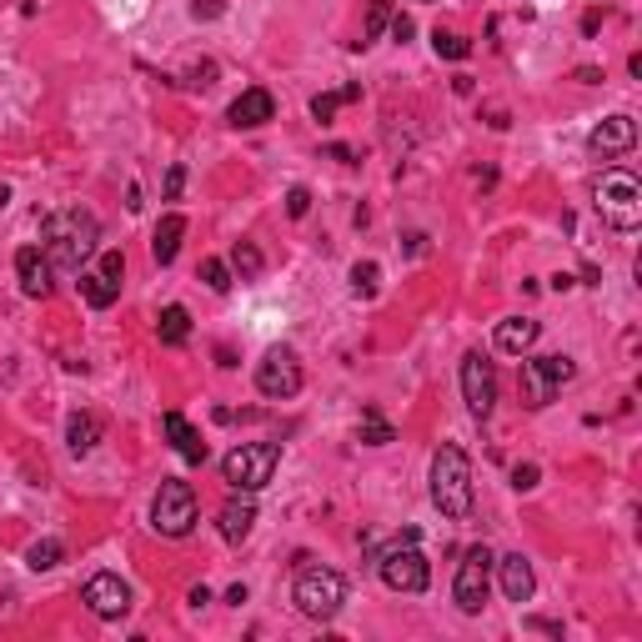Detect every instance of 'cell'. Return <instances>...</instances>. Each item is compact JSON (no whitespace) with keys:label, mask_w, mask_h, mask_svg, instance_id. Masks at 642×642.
<instances>
[{"label":"cell","mask_w":642,"mask_h":642,"mask_svg":"<svg viewBox=\"0 0 642 642\" xmlns=\"http://www.w3.org/2000/svg\"><path fill=\"white\" fill-rule=\"evenodd\" d=\"M462 397H467V412L477 422L492 417V407H497V367L482 352H467L462 357Z\"/></svg>","instance_id":"8fae6325"},{"label":"cell","mask_w":642,"mask_h":642,"mask_svg":"<svg viewBox=\"0 0 642 642\" xmlns=\"http://www.w3.org/2000/svg\"><path fill=\"white\" fill-rule=\"evenodd\" d=\"M66 442H71V452H76V457L96 452V442H101V422H96L91 412H71V422H66Z\"/></svg>","instance_id":"603a6c76"},{"label":"cell","mask_w":642,"mask_h":642,"mask_svg":"<svg viewBox=\"0 0 642 642\" xmlns=\"http://www.w3.org/2000/svg\"><path fill=\"white\" fill-rule=\"evenodd\" d=\"M256 392L271 397V402H286L301 392V362L291 347H271L261 362H256Z\"/></svg>","instance_id":"30bf717a"},{"label":"cell","mask_w":642,"mask_h":642,"mask_svg":"<svg viewBox=\"0 0 642 642\" xmlns=\"http://www.w3.org/2000/svg\"><path fill=\"white\" fill-rule=\"evenodd\" d=\"M432 502L452 522L472 517V462H467V452L457 442H442L432 452Z\"/></svg>","instance_id":"7a4b0ae2"},{"label":"cell","mask_w":642,"mask_h":642,"mask_svg":"<svg viewBox=\"0 0 642 642\" xmlns=\"http://www.w3.org/2000/svg\"><path fill=\"white\" fill-rule=\"evenodd\" d=\"M592 206L612 231H637L642 226V186L632 171H602L592 186Z\"/></svg>","instance_id":"3957f363"},{"label":"cell","mask_w":642,"mask_h":642,"mask_svg":"<svg viewBox=\"0 0 642 642\" xmlns=\"http://www.w3.org/2000/svg\"><path fill=\"white\" fill-rule=\"evenodd\" d=\"M271 116H276V101H271V91H261V86L241 91V96L231 101V111H226V121H231L236 131H256V126H266Z\"/></svg>","instance_id":"2e32d148"},{"label":"cell","mask_w":642,"mask_h":642,"mask_svg":"<svg viewBox=\"0 0 642 642\" xmlns=\"http://www.w3.org/2000/svg\"><path fill=\"white\" fill-rule=\"evenodd\" d=\"M201 281H206L211 291H231V266L216 261V256H206V261H201Z\"/></svg>","instance_id":"4dcf8cb0"},{"label":"cell","mask_w":642,"mask_h":642,"mask_svg":"<svg viewBox=\"0 0 642 642\" xmlns=\"http://www.w3.org/2000/svg\"><path fill=\"white\" fill-rule=\"evenodd\" d=\"M211 602V587H191V607H206Z\"/></svg>","instance_id":"74e56055"},{"label":"cell","mask_w":642,"mask_h":642,"mask_svg":"<svg viewBox=\"0 0 642 642\" xmlns=\"http://www.w3.org/2000/svg\"><path fill=\"white\" fill-rule=\"evenodd\" d=\"M537 477H542V467H537V462L512 467V487H517V492H532V487H537Z\"/></svg>","instance_id":"d6a6232c"},{"label":"cell","mask_w":642,"mask_h":642,"mask_svg":"<svg viewBox=\"0 0 642 642\" xmlns=\"http://www.w3.org/2000/svg\"><path fill=\"white\" fill-rule=\"evenodd\" d=\"M51 256L41 251V246H21L16 251V276H21V291L26 296H36V301H46L51 296Z\"/></svg>","instance_id":"9a60e30c"},{"label":"cell","mask_w":642,"mask_h":642,"mask_svg":"<svg viewBox=\"0 0 642 642\" xmlns=\"http://www.w3.org/2000/svg\"><path fill=\"white\" fill-rule=\"evenodd\" d=\"M161 427H166L171 447L181 452V462H191V467H201V462H206V442H201V432H196L181 412H166V417H161Z\"/></svg>","instance_id":"d6986e66"},{"label":"cell","mask_w":642,"mask_h":642,"mask_svg":"<svg viewBox=\"0 0 642 642\" xmlns=\"http://www.w3.org/2000/svg\"><path fill=\"white\" fill-rule=\"evenodd\" d=\"M126 206H131V211H141V186H136V181L126 186Z\"/></svg>","instance_id":"8d00e7d4"},{"label":"cell","mask_w":642,"mask_h":642,"mask_svg":"<svg viewBox=\"0 0 642 642\" xmlns=\"http://www.w3.org/2000/svg\"><path fill=\"white\" fill-rule=\"evenodd\" d=\"M66 557V547L56 542V537H46V542H36L31 552H26V562H31V572H51L56 562Z\"/></svg>","instance_id":"f1b7e54d"},{"label":"cell","mask_w":642,"mask_h":642,"mask_svg":"<svg viewBox=\"0 0 642 642\" xmlns=\"http://www.w3.org/2000/svg\"><path fill=\"white\" fill-rule=\"evenodd\" d=\"M432 51L447 56V61H467V56H472V41L457 36V31H437V36H432Z\"/></svg>","instance_id":"4316f807"},{"label":"cell","mask_w":642,"mask_h":642,"mask_svg":"<svg viewBox=\"0 0 642 642\" xmlns=\"http://www.w3.org/2000/svg\"><path fill=\"white\" fill-rule=\"evenodd\" d=\"M231 266H236V276H241V281H251V276H261V271H266V256H261V246H256V241H236V246H231Z\"/></svg>","instance_id":"d4e9b609"},{"label":"cell","mask_w":642,"mask_h":642,"mask_svg":"<svg viewBox=\"0 0 642 642\" xmlns=\"http://www.w3.org/2000/svg\"><path fill=\"white\" fill-rule=\"evenodd\" d=\"M291 597H296V612H301V617L332 622V617L342 612V602H347V577L332 572V567H301Z\"/></svg>","instance_id":"277c9868"},{"label":"cell","mask_w":642,"mask_h":642,"mask_svg":"<svg viewBox=\"0 0 642 642\" xmlns=\"http://www.w3.org/2000/svg\"><path fill=\"white\" fill-rule=\"evenodd\" d=\"M387 21H392V0H372V11H367V26H362V41H352L357 51H367L382 31H387Z\"/></svg>","instance_id":"484cf974"},{"label":"cell","mask_w":642,"mask_h":642,"mask_svg":"<svg viewBox=\"0 0 642 642\" xmlns=\"http://www.w3.org/2000/svg\"><path fill=\"white\" fill-rule=\"evenodd\" d=\"M492 567H497V577H502V597H507V602H532L537 577H532V562H527L522 552H507V557H497Z\"/></svg>","instance_id":"e0dca14e"},{"label":"cell","mask_w":642,"mask_h":642,"mask_svg":"<svg viewBox=\"0 0 642 642\" xmlns=\"http://www.w3.org/2000/svg\"><path fill=\"white\" fill-rule=\"evenodd\" d=\"M572 372H577V367H572V357H562V352H557V357H527V362H522V402H527L532 412L547 407V402L572 382Z\"/></svg>","instance_id":"ba28073f"},{"label":"cell","mask_w":642,"mask_h":642,"mask_svg":"<svg viewBox=\"0 0 642 642\" xmlns=\"http://www.w3.org/2000/svg\"><path fill=\"white\" fill-rule=\"evenodd\" d=\"M387 26H392V41H397V46H407V41H412V31H417V26H412V16H392Z\"/></svg>","instance_id":"e575fe53"},{"label":"cell","mask_w":642,"mask_h":642,"mask_svg":"<svg viewBox=\"0 0 642 642\" xmlns=\"http://www.w3.org/2000/svg\"><path fill=\"white\" fill-rule=\"evenodd\" d=\"M357 432H362V442H367V447H387V442L397 437V432L382 422V412H372V407L362 412V427H357Z\"/></svg>","instance_id":"83f0119b"},{"label":"cell","mask_w":642,"mask_h":642,"mask_svg":"<svg viewBox=\"0 0 642 642\" xmlns=\"http://www.w3.org/2000/svg\"><path fill=\"white\" fill-rule=\"evenodd\" d=\"M276 462H281V442H241L236 452H226L221 482L231 492H261L276 477Z\"/></svg>","instance_id":"5b68a950"},{"label":"cell","mask_w":642,"mask_h":642,"mask_svg":"<svg viewBox=\"0 0 642 642\" xmlns=\"http://www.w3.org/2000/svg\"><path fill=\"white\" fill-rule=\"evenodd\" d=\"M492 552L487 547H467L462 552V567H457V582H452V597L467 617H477L487 607V592H492Z\"/></svg>","instance_id":"9c48e42d"},{"label":"cell","mask_w":642,"mask_h":642,"mask_svg":"<svg viewBox=\"0 0 642 642\" xmlns=\"http://www.w3.org/2000/svg\"><path fill=\"white\" fill-rule=\"evenodd\" d=\"M6 206H11V186H6V181H0V211H6Z\"/></svg>","instance_id":"f35d334b"},{"label":"cell","mask_w":642,"mask_h":642,"mask_svg":"<svg viewBox=\"0 0 642 642\" xmlns=\"http://www.w3.org/2000/svg\"><path fill=\"white\" fill-rule=\"evenodd\" d=\"M377 286H382V266L377 261H357L352 266V291L357 296H377Z\"/></svg>","instance_id":"f546056e"},{"label":"cell","mask_w":642,"mask_h":642,"mask_svg":"<svg viewBox=\"0 0 642 642\" xmlns=\"http://www.w3.org/2000/svg\"><path fill=\"white\" fill-rule=\"evenodd\" d=\"M151 527L161 537H191V527H196V487L181 482V477H166L156 502H151Z\"/></svg>","instance_id":"52a82bcc"},{"label":"cell","mask_w":642,"mask_h":642,"mask_svg":"<svg viewBox=\"0 0 642 642\" xmlns=\"http://www.w3.org/2000/svg\"><path fill=\"white\" fill-rule=\"evenodd\" d=\"M251 527H256V502H251V492H236V497L221 507V537H226L231 547H241V542L251 537Z\"/></svg>","instance_id":"ac0fdd59"},{"label":"cell","mask_w":642,"mask_h":642,"mask_svg":"<svg viewBox=\"0 0 642 642\" xmlns=\"http://www.w3.org/2000/svg\"><path fill=\"white\" fill-rule=\"evenodd\" d=\"M81 602H86L101 622H116V617L131 612V587H126L116 572H96V577L81 587Z\"/></svg>","instance_id":"7c38bea8"},{"label":"cell","mask_w":642,"mask_h":642,"mask_svg":"<svg viewBox=\"0 0 642 642\" xmlns=\"http://www.w3.org/2000/svg\"><path fill=\"white\" fill-rule=\"evenodd\" d=\"M181 186H186V166H171V171H166V201H176Z\"/></svg>","instance_id":"d590c367"},{"label":"cell","mask_w":642,"mask_h":642,"mask_svg":"<svg viewBox=\"0 0 642 642\" xmlns=\"http://www.w3.org/2000/svg\"><path fill=\"white\" fill-rule=\"evenodd\" d=\"M121 276H126V256H121V251H101V266L81 276V296L106 311V306L121 296Z\"/></svg>","instance_id":"4fadbf2b"},{"label":"cell","mask_w":642,"mask_h":642,"mask_svg":"<svg viewBox=\"0 0 642 642\" xmlns=\"http://www.w3.org/2000/svg\"><path fill=\"white\" fill-rule=\"evenodd\" d=\"M632 141H637V121H632V116H607V121L587 136V151L602 156V161H612V156L632 151Z\"/></svg>","instance_id":"5bb4252c"},{"label":"cell","mask_w":642,"mask_h":642,"mask_svg":"<svg viewBox=\"0 0 642 642\" xmlns=\"http://www.w3.org/2000/svg\"><path fill=\"white\" fill-rule=\"evenodd\" d=\"M537 337H542V327H537L532 316H507V321H497V352L522 357V352H532Z\"/></svg>","instance_id":"ffe728a7"},{"label":"cell","mask_w":642,"mask_h":642,"mask_svg":"<svg viewBox=\"0 0 642 642\" xmlns=\"http://www.w3.org/2000/svg\"><path fill=\"white\" fill-rule=\"evenodd\" d=\"M352 101H362V86H342V91H327V96H316L311 101V116L316 121H332L342 106H352Z\"/></svg>","instance_id":"cb8c5ba5"},{"label":"cell","mask_w":642,"mask_h":642,"mask_svg":"<svg viewBox=\"0 0 642 642\" xmlns=\"http://www.w3.org/2000/svg\"><path fill=\"white\" fill-rule=\"evenodd\" d=\"M306 211H311V191H306V186H291V191H286V216L301 221Z\"/></svg>","instance_id":"1f68e13d"},{"label":"cell","mask_w":642,"mask_h":642,"mask_svg":"<svg viewBox=\"0 0 642 642\" xmlns=\"http://www.w3.org/2000/svg\"><path fill=\"white\" fill-rule=\"evenodd\" d=\"M156 337H161V347H186V337H191V311H186V306H166V311L156 316Z\"/></svg>","instance_id":"7402d4cb"},{"label":"cell","mask_w":642,"mask_h":642,"mask_svg":"<svg viewBox=\"0 0 642 642\" xmlns=\"http://www.w3.org/2000/svg\"><path fill=\"white\" fill-rule=\"evenodd\" d=\"M377 572H382V582H387L392 592H427L432 567H427V557H422V547H417V532H402V542H392V547L377 557Z\"/></svg>","instance_id":"8992f818"},{"label":"cell","mask_w":642,"mask_h":642,"mask_svg":"<svg viewBox=\"0 0 642 642\" xmlns=\"http://www.w3.org/2000/svg\"><path fill=\"white\" fill-rule=\"evenodd\" d=\"M181 236H186V216H161V226H156V236H151V256H156V266H171L176 261V251H181Z\"/></svg>","instance_id":"44dd1931"},{"label":"cell","mask_w":642,"mask_h":642,"mask_svg":"<svg viewBox=\"0 0 642 642\" xmlns=\"http://www.w3.org/2000/svg\"><path fill=\"white\" fill-rule=\"evenodd\" d=\"M191 16H196V21H216V16H226V0H196Z\"/></svg>","instance_id":"836d02e7"},{"label":"cell","mask_w":642,"mask_h":642,"mask_svg":"<svg viewBox=\"0 0 642 642\" xmlns=\"http://www.w3.org/2000/svg\"><path fill=\"white\" fill-rule=\"evenodd\" d=\"M46 256H51V266H61V271H81L91 256H96V241H101V226H96V216L91 211H81V206H66V211H56V216H46Z\"/></svg>","instance_id":"6da1fadb"}]
</instances>
